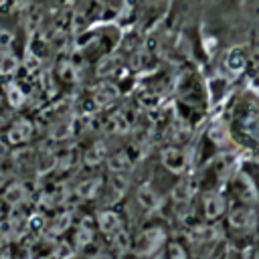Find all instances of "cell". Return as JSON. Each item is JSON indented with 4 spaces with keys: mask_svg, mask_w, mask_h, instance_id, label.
Instances as JSON below:
<instances>
[{
    "mask_svg": "<svg viewBox=\"0 0 259 259\" xmlns=\"http://www.w3.org/2000/svg\"><path fill=\"white\" fill-rule=\"evenodd\" d=\"M97 227L101 229V233L111 237L117 231H121V217L115 210H101L97 214Z\"/></svg>",
    "mask_w": 259,
    "mask_h": 259,
    "instance_id": "3957f363",
    "label": "cell"
},
{
    "mask_svg": "<svg viewBox=\"0 0 259 259\" xmlns=\"http://www.w3.org/2000/svg\"><path fill=\"white\" fill-rule=\"evenodd\" d=\"M164 259H188V257H186V251H184V247L180 243H168Z\"/></svg>",
    "mask_w": 259,
    "mask_h": 259,
    "instance_id": "e0dca14e",
    "label": "cell"
},
{
    "mask_svg": "<svg viewBox=\"0 0 259 259\" xmlns=\"http://www.w3.org/2000/svg\"><path fill=\"white\" fill-rule=\"evenodd\" d=\"M26 188H24V184H20V182H12V184H8L6 186V190H4V202L8 204V206H18V204H22L24 200H26Z\"/></svg>",
    "mask_w": 259,
    "mask_h": 259,
    "instance_id": "9c48e42d",
    "label": "cell"
},
{
    "mask_svg": "<svg viewBox=\"0 0 259 259\" xmlns=\"http://www.w3.org/2000/svg\"><path fill=\"white\" fill-rule=\"evenodd\" d=\"M4 182V174H2V170H0V184Z\"/></svg>",
    "mask_w": 259,
    "mask_h": 259,
    "instance_id": "7402d4cb",
    "label": "cell"
},
{
    "mask_svg": "<svg viewBox=\"0 0 259 259\" xmlns=\"http://www.w3.org/2000/svg\"><path fill=\"white\" fill-rule=\"evenodd\" d=\"M136 198H138V202H140V206L142 208H146V210H156L158 206H160V196L154 192V188L152 186H148V184H144V186H140L138 188V194H136Z\"/></svg>",
    "mask_w": 259,
    "mask_h": 259,
    "instance_id": "52a82bcc",
    "label": "cell"
},
{
    "mask_svg": "<svg viewBox=\"0 0 259 259\" xmlns=\"http://www.w3.org/2000/svg\"><path fill=\"white\" fill-rule=\"evenodd\" d=\"M0 259H12L10 251H8V249H0Z\"/></svg>",
    "mask_w": 259,
    "mask_h": 259,
    "instance_id": "44dd1931",
    "label": "cell"
},
{
    "mask_svg": "<svg viewBox=\"0 0 259 259\" xmlns=\"http://www.w3.org/2000/svg\"><path fill=\"white\" fill-rule=\"evenodd\" d=\"M89 259H111V255L105 253V251H99V253H93Z\"/></svg>",
    "mask_w": 259,
    "mask_h": 259,
    "instance_id": "ffe728a7",
    "label": "cell"
},
{
    "mask_svg": "<svg viewBox=\"0 0 259 259\" xmlns=\"http://www.w3.org/2000/svg\"><path fill=\"white\" fill-rule=\"evenodd\" d=\"M255 210L253 208H233L229 212V223L233 229H251L255 225Z\"/></svg>",
    "mask_w": 259,
    "mask_h": 259,
    "instance_id": "5b68a950",
    "label": "cell"
},
{
    "mask_svg": "<svg viewBox=\"0 0 259 259\" xmlns=\"http://www.w3.org/2000/svg\"><path fill=\"white\" fill-rule=\"evenodd\" d=\"M109 239H111L113 247H115L117 251H121V253H123V251H127V249H130V245H132V243H130V235H127L123 229H121V231H117L115 235H111Z\"/></svg>",
    "mask_w": 259,
    "mask_h": 259,
    "instance_id": "2e32d148",
    "label": "cell"
},
{
    "mask_svg": "<svg viewBox=\"0 0 259 259\" xmlns=\"http://www.w3.org/2000/svg\"><path fill=\"white\" fill-rule=\"evenodd\" d=\"M101 186H103L101 178H89V180H83V182L77 184L75 194H77L79 198H93V196L99 192Z\"/></svg>",
    "mask_w": 259,
    "mask_h": 259,
    "instance_id": "8fae6325",
    "label": "cell"
},
{
    "mask_svg": "<svg viewBox=\"0 0 259 259\" xmlns=\"http://www.w3.org/2000/svg\"><path fill=\"white\" fill-rule=\"evenodd\" d=\"M162 162L166 168H170L172 172H182L186 168V156L182 150L178 148H166L162 152Z\"/></svg>",
    "mask_w": 259,
    "mask_h": 259,
    "instance_id": "8992f818",
    "label": "cell"
},
{
    "mask_svg": "<svg viewBox=\"0 0 259 259\" xmlns=\"http://www.w3.org/2000/svg\"><path fill=\"white\" fill-rule=\"evenodd\" d=\"M186 237H188V241H192L196 245H206V243H212L221 237V229L214 225H194L186 233Z\"/></svg>",
    "mask_w": 259,
    "mask_h": 259,
    "instance_id": "7a4b0ae2",
    "label": "cell"
},
{
    "mask_svg": "<svg viewBox=\"0 0 259 259\" xmlns=\"http://www.w3.org/2000/svg\"><path fill=\"white\" fill-rule=\"evenodd\" d=\"M105 154H107V146L103 142H97V144L89 146V150L85 152V164L95 166V164H99V162L105 160Z\"/></svg>",
    "mask_w": 259,
    "mask_h": 259,
    "instance_id": "7c38bea8",
    "label": "cell"
},
{
    "mask_svg": "<svg viewBox=\"0 0 259 259\" xmlns=\"http://www.w3.org/2000/svg\"><path fill=\"white\" fill-rule=\"evenodd\" d=\"M190 192H192V188H190L188 178H182V180L172 188V198H174L176 204H182V202H186V200L190 198Z\"/></svg>",
    "mask_w": 259,
    "mask_h": 259,
    "instance_id": "5bb4252c",
    "label": "cell"
},
{
    "mask_svg": "<svg viewBox=\"0 0 259 259\" xmlns=\"http://www.w3.org/2000/svg\"><path fill=\"white\" fill-rule=\"evenodd\" d=\"M67 227H71V212L65 210L53 219V223L49 227V235H61L63 231H67Z\"/></svg>",
    "mask_w": 259,
    "mask_h": 259,
    "instance_id": "9a60e30c",
    "label": "cell"
},
{
    "mask_svg": "<svg viewBox=\"0 0 259 259\" xmlns=\"http://www.w3.org/2000/svg\"><path fill=\"white\" fill-rule=\"evenodd\" d=\"M202 206H204V217H206L208 221H214V219H219V217L225 212L227 202H225V198H223L219 192H210V194L204 196Z\"/></svg>",
    "mask_w": 259,
    "mask_h": 259,
    "instance_id": "277c9868",
    "label": "cell"
},
{
    "mask_svg": "<svg viewBox=\"0 0 259 259\" xmlns=\"http://www.w3.org/2000/svg\"><path fill=\"white\" fill-rule=\"evenodd\" d=\"M255 259H259V251H257V253H255Z\"/></svg>",
    "mask_w": 259,
    "mask_h": 259,
    "instance_id": "603a6c76",
    "label": "cell"
},
{
    "mask_svg": "<svg viewBox=\"0 0 259 259\" xmlns=\"http://www.w3.org/2000/svg\"><path fill=\"white\" fill-rule=\"evenodd\" d=\"M16 69V59L10 53H0V73H12Z\"/></svg>",
    "mask_w": 259,
    "mask_h": 259,
    "instance_id": "ac0fdd59",
    "label": "cell"
},
{
    "mask_svg": "<svg viewBox=\"0 0 259 259\" xmlns=\"http://www.w3.org/2000/svg\"><path fill=\"white\" fill-rule=\"evenodd\" d=\"M111 125H113L115 132H125V130H127V121L123 119L121 113H115V115L111 117Z\"/></svg>",
    "mask_w": 259,
    "mask_h": 259,
    "instance_id": "d6986e66",
    "label": "cell"
},
{
    "mask_svg": "<svg viewBox=\"0 0 259 259\" xmlns=\"http://www.w3.org/2000/svg\"><path fill=\"white\" fill-rule=\"evenodd\" d=\"M166 241V233L162 227H150V229H144L136 241H134V253L138 257H152L160 247L162 243Z\"/></svg>",
    "mask_w": 259,
    "mask_h": 259,
    "instance_id": "6da1fadb",
    "label": "cell"
},
{
    "mask_svg": "<svg viewBox=\"0 0 259 259\" xmlns=\"http://www.w3.org/2000/svg\"><path fill=\"white\" fill-rule=\"evenodd\" d=\"M91 241H93V229L87 227V221H85V223H81V225L77 227V231H75V235H73V249L81 251V249H85L87 245H91Z\"/></svg>",
    "mask_w": 259,
    "mask_h": 259,
    "instance_id": "30bf717a",
    "label": "cell"
},
{
    "mask_svg": "<svg viewBox=\"0 0 259 259\" xmlns=\"http://www.w3.org/2000/svg\"><path fill=\"white\" fill-rule=\"evenodd\" d=\"M107 166H109L111 172H119L121 174V172H125V170L132 168V160H130V156L125 152H117L115 156H111L107 160Z\"/></svg>",
    "mask_w": 259,
    "mask_h": 259,
    "instance_id": "4fadbf2b",
    "label": "cell"
},
{
    "mask_svg": "<svg viewBox=\"0 0 259 259\" xmlns=\"http://www.w3.org/2000/svg\"><path fill=\"white\" fill-rule=\"evenodd\" d=\"M32 136V125L24 119L16 121L10 130H8V142L10 144H24L28 138Z\"/></svg>",
    "mask_w": 259,
    "mask_h": 259,
    "instance_id": "ba28073f",
    "label": "cell"
}]
</instances>
